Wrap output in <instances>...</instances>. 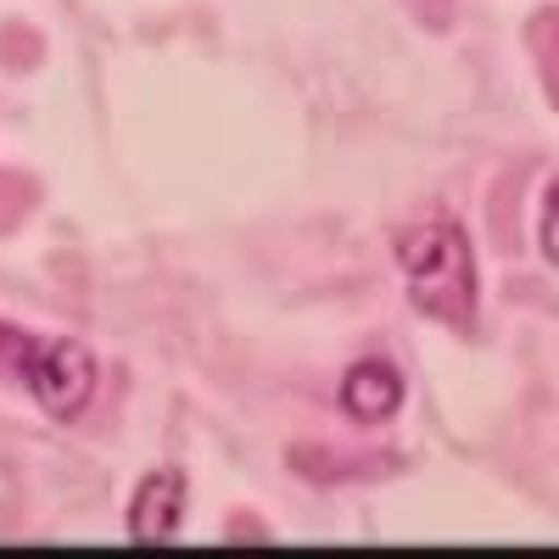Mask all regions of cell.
Listing matches in <instances>:
<instances>
[{
  "label": "cell",
  "instance_id": "6da1fadb",
  "mask_svg": "<svg viewBox=\"0 0 559 559\" xmlns=\"http://www.w3.org/2000/svg\"><path fill=\"white\" fill-rule=\"evenodd\" d=\"M397 269L408 280V302L426 319L448 324V331L476 324V252L453 218L437 213L397 229Z\"/></svg>",
  "mask_w": 559,
  "mask_h": 559
},
{
  "label": "cell",
  "instance_id": "7a4b0ae2",
  "mask_svg": "<svg viewBox=\"0 0 559 559\" xmlns=\"http://www.w3.org/2000/svg\"><path fill=\"white\" fill-rule=\"evenodd\" d=\"M17 376H23V386L34 392V403L51 419H73V414H84L90 392H96V358H90L84 342H68V336L39 342L34 336Z\"/></svg>",
  "mask_w": 559,
  "mask_h": 559
},
{
  "label": "cell",
  "instance_id": "3957f363",
  "mask_svg": "<svg viewBox=\"0 0 559 559\" xmlns=\"http://www.w3.org/2000/svg\"><path fill=\"white\" fill-rule=\"evenodd\" d=\"M185 515V476L179 471H152L129 498V537L134 543H168Z\"/></svg>",
  "mask_w": 559,
  "mask_h": 559
},
{
  "label": "cell",
  "instance_id": "277c9868",
  "mask_svg": "<svg viewBox=\"0 0 559 559\" xmlns=\"http://www.w3.org/2000/svg\"><path fill=\"white\" fill-rule=\"evenodd\" d=\"M403 403V376H397V364L386 358H358L347 369V381H342V408L353 419H386L397 414Z\"/></svg>",
  "mask_w": 559,
  "mask_h": 559
},
{
  "label": "cell",
  "instance_id": "5b68a950",
  "mask_svg": "<svg viewBox=\"0 0 559 559\" xmlns=\"http://www.w3.org/2000/svg\"><path fill=\"white\" fill-rule=\"evenodd\" d=\"M537 236H543V252L559 258V179L543 191V218H537Z\"/></svg>",
  "mask_w": 559,
  "mask_h": 559
},
{
  "label": "cell",
  "instance_id": "8992f818",
  "mask_svg": "<svg viewBox=\"0 0 559 559\" xmlns=\"http://www.w3.org/2000/svg\"><path fill=\"white\" fill-rule=\"evenodd\" d=\"M34 336L12 331V324H0V369H23V353H28Z\"/></svg>",
  "mask_w": 559,
  "mask_h": 559
},
{
  "label": "cell",
  "instance_id": "52a82bcc",
  "mask_svg": "<svg viewBox=\"0 0 559 559\" xmlns=\"http://www.w3.org/2000/svg\"><path fill=\"white\" fill-rule=\"evenodd\" d=\"M414 12L426 17V23H437V28H442V23L453 17V0H414Z\"/></svg>",
  "mask_w": 559,
  "mask_h": 559
}]
</instances>
